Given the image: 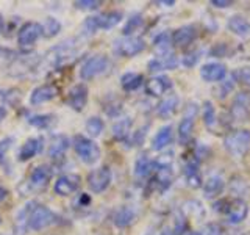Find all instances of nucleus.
<instances>
[{
	"mask_svg": "<svg viewBox=\"0 0 250 235\" xmlns=\"http://www.w3.org/2000/svg\"><path fill=\"white\" fill-rule=\"evenodd\" d=\"M180 104V99L177 94H170L166 99H163L160 102L158 108H156V112H158V116L161 118H170L177 112V107Z\"/></svg>",
	"mask_w": 250,
	"mask_h": 235,
	"instance_id": "22",
	"label": "nucleus"
},
{
	"mask_svg": "<svg viewBox=\"0 0 250 235\" xmlns=\"http://www.w3.org/2000/svg\"><path fill=\"white\" fill-rule=\"evenodd\" d=\"M249 215V206L246 201L236 199L230 204V207L227 209V221L230 224H239L242 223Z\"/></svg>",
	"mask_w": 250,
	"mask_h": 235,
	"instance_id": "15",
	"label": "nucleus"
},
{
	"mask_svg": "<svg viewBox=\"0 0 250 235\" xmlns=\"http://www.w3.org/2000/svg\"><path fill=\"white\" fill-rule=\"evenodd\" d=\"M178 61L175 55H164V57H156L148 61V70L152 72H158V70H166V69H174L177 68Z\"/></svg>",
	"mask_w": 250,
	"mask_h": 235,
	"instance_id": "18",
	"label": "nucleus"
},
{
	"mask_svg": "<svg viewBox=\"0 0 250 235\" xmlns=\"http://www.w3.org/2000/svg\"><path fill=\"white\" fill-rule=\"evenodd\" d=\"M121 21H122L121 11H108V13H102L97 16H92V18H88L83 24V28L86 35H92V33H96L97 30L113 28Z\"/></svg>",
	"mask_w": 250,
	"mask_h": 235,
	"instance_id": "3",
	"label": "nucleus"
},
{
	"mask_svg": "<svg viewBox=\"0 0 250 235\" xmlns=\"http://www.w3.org/2000/svg\"><path fill=\"white\" fill-rule=\"evenodd\" d=\"M60 223V216L45 206H35L28 212L27 226L31 231H42L45 227Z\"/></svg>",
	"mask_w": 250,
	"mask_h": 235,
	"instance_id": "2",
	"label": "nucleus"
},
{
	"mask_svg": "<svg viewBox=\"0 0 250 235\" xmlns=\"http://www.w3.org/2000/svg\"><path fill=\"white\" fill-rule=\"evenodd\" d=\"M11 144H13V138H3V140H0V164L5 162V157H6L8 151H10Z\"/></svg>",
	"mask_w": 250,
	"mask_h": 235,
	"instance_id": "40",
	"label": "nucleus"
},
{
	"mask_svg": "<svg viewBox=\"0 0 250 235\" xmlns=\"http://www.w3.org/2000/svg\"><path fill=\"white\" fill-rule=\"evenodd\" d=\"M2 30H3V16L0 14V33H2Z\"/></svg>",
	"mask_w": 250,
	"mask_h": 235,
	"instance_id": "48",
	"label": "nucleus"
},
{
	"mask_svg": "<svg viewBox=\"0 0 250 235\" xmlns=\"http://www.w3.org/2000/svg\"><path fill=\"white\" fill-rule=\"evenodd\" d=\"M67 104L72 107L75 112H82V110L88 104V86L84 83H78L72 86L67 96Z\"/></svg>",
	"mask_w": 250,
	"mask_h": 235,
	"instance_id": "11",
	"label": "nucleus"
},
{
	"mask_svg": "<svg viewBox=\"0 0 250 235\" xmlns=\"http://www.w3.org/2000/svg\"><path fill=\"white\" fill-rule=\"evenodd\" d=\"M41 144H42L41 138H28L25 143H23V146L21 147L18 160L19 162H27L30 159H33V157L39 152V149H41Z\"/></svg>",
	"mask_w": 250,
	"mask_h": 235,
	"instance_id": "19",
	"label": "nucleus"
},
{
	"mask_svg": "<svg viewBox=\"0 0 250 235\" xmlns=\"http://www.w3.org/2000/svg\"><path fill=\"white\" fill-rule=\"evenodd\" d=\"M160 235H174V232H172L170 229H164Z\"/></svg>",
	"mask_w": 250,
	"mask_h": 235,
	"instance_id": "47",
	"label": "nucleus"
},
{
	"mask_svg": "<svg viewBox=\"0 0 250 235\" xmlns=\"http://www.w3.org/2000/svg\"><path fill=\"white\" fill-rule=\"evenodd\" d=\"M224 149L234 159H241L244 157L250 147V130L241 129L230 132L229 135L224 138Z\"/></svg>",
	"mask_w": 250,
	"mask_h": 235,
	"instance_id": "1",
	"label": "nucleus"
},
{
	"mask_svg": "<svg viewBox=\"0 0 250 235\" xmlns=\"http://www.w3.org/2000/svg\"><path fill=\"white\" fill-rule=\"evenodd\" d=\"M104 129H105V124L99 116H92V118H89L88 121H86V132H88L91 137L97 138L99 135H102Z\"/></svg>",
	"mask_w": 250,
	"mask_h": 235,
	"instance_id": "32",
	"label": "nucleus"
},
{
	"mask_svg": "<svg viewBox=\"0 0 250 235\" xmlns=\"http://www.w3.org/2000/svg\"><path fill=\"white\" fill-rule=\"evenodd\" d=\"M234 80H236V74H233L230 78H227V80L222 82L221 85V90H219V97H225V96H229V93L234 88Z\"/></svg>",
	"mask_w": 250,
	"mask_h": 235,
	"instance_id": "39",
	"label": "nucleus"
},
{
	"mask_svg": "<svg viewBox=\"0 0 250 235\" xmlns=\"http://www.w3.org/2000/svg\"><path fill=\"white\" fill-rule=\"evenodd\" d=\"M188 235H202V232H191V234H188Z\"/></svg>",
	"mask_w": 250,
	"mask_h": 235,
	"instance_id": "49",
	"label": "nucleus"
},
{
	"mask_svg": "<svg viewBox=\"0 0 250 235\" xmlns=\"http://www.w3.org/2000/svg\"><path fill=\"white\" fill-rule=\"evenodd\" d=\"M200 75L205 82H219L227 77V68L222 63H207L200 68Z\"/></svg>",
	"mask_w": 250,
	"mask_h": 235,
	"instance_id": "14",
	"label": "nucleus"
},
{
	"mask_svg": "<svg viewBox=\"0 0 250 235\" xmlns=\"http://www.w3.org/2000/svg\"><path fill=\"white\" fill-rule=\"evenodd\" d=\"M199 113V107L195 104H189L185 112L183 119L180 121L178 125V140L180 143H188L192 135V130H194V122H195V116Z\"/></svg>",
	"mask_w": 250,
	"mask_h": 235,
	"instance_id": "7",
	"label": "nucleus"
},
{
	"mask_svg": "<svg viewBox=\"0 0 250 235\" xmlns=\"http://www.w3.org/2000/svg\"><path fill=\"white\" fill-rule=\"evenodd\" d=\"M170 44H172L170 36L166 31H163V33H160L153 39V49L158 53V57H164V55L170 53Z\"/></svg>",
	"mask_w": 250,
	"mask_h": 235,
	"instance_id": "29",
	"label": "nucleus"
},
{
	"mask_svg": "<svg viewBox=\"0 0 250 235\" xmlns=\"http://www.w3.org/2000/svg\"><path fill=\"white\" fill-rule=\"evenodd\" d=\"M111 169L108 166H102L94 169L91 174L88 176V185L91 188V191L94 193H104L106 188L111 184Z\"/></svg>",
	"mask_w": 250,
	"mask_h": 235,
	"instance_id": "8",
	"label": "nucleus"
},
{
	"mask_svg": "<svg viewBox=\"0 0 250 235\" xmlns=\"http://www.w3.org/2000/svg\"><path fill=\"white\" fill-rule=\"evenodd\" d=\"M144 82V77L136 72H127L121 77V85L125 91H135Z\"/></svg>",
	"mask_w": 250,
	"mask_h": 235,
	"instance_id": "30",
	"label": "nucleus"
},
{
	"mask_svg": "<svg viewBox=\"0 0 250 235\" xmlns=\"http://www.w3.org/2000/svg\"><path fill=\"white\" fill-rule=\"evenodd\" d=\"M141 25H143V16H141V14L131 16V18L128 19V22L125 24L124 30H122L124 36H130V35L133 33V31H136Z\"/></svg>",
	"mask_w": 250,
	"mask_h": 235,
	"instance_id": "36",
	"label": "nucleus"
},
{
	"mask_svg": "<svg viewBox=\"0 0 250 235\" xmlns=\"http://www.w3.org/2000/svg\"><path fill=\"white\" fill-rule=\"evenodd\" d=\"M247 104H249V97L246 93H239L236 99L233 102L231 107V115L234 118V121H246L247 118Z\"/></svg>",
	"mask_w": 250,
	"mask_h": 235,
	"instance_id": "21",
	"label": "nucleus"
},
{
	"mask_svg": "<svg viewBox=\"0 0 250 235\" xmlns=\"http://www.w3.org/2000/svg\"><path fill=\"white\" fill-rule=\"evenodd\" d=\"M42 35V25L38 22H25L19 30L18 41L21 47L33 46Z\"/></svg>",
	"mask_w": 250,
	"mask_h": 235,
	"instance_id": "9",
	"label": "nucleus"
},
{
	"mask_svg": "<svg viewBox=\"0 0 250 235\" xmlns=\"http://www.w3.org/2000/svg\"><path fill=\"white\" fill-rule=\"evenodd\" d=\"M53 122V115H33L28 118V124L36 129H45Z\"/></svg>",
	"mask_w": 250,
	"mask_h": 235,
	"instance_id": "34",
	"label": "nucleus"
},
{
	"mask_svg": "<svg viewBox=\"0 0 250 235\" xmlns=\"http://www.w3.org/2000/svg\"><path fill=\"white\" fill-rule=\"evenodd\" d=\"M58 96V88L52 83H45L35 88L31 91L30 96V104L31 105H41L45 104V102H50L52 99H55Z\"/></svg>",
	"mask_w": 250,
	"mask_h": 235,
	"instance_id": "12",
	"label": "nucleus"
},
{
	"mask_svg": "<svg viewBox=\"0 0 250 235\" xmlns=\"http://www.w3.org/2000/svg\"><path fill=\"white\" fill-rule=\"evenodd\" d=\"M109 66V60L105 55H94L89 60L84 61V65L80 69V77L83 80H91V78L104 74Z\"/></svg>",
	"mask_w": 250,
	"mask_h": 235,
	"instance_id": "6",
	"label": "nucleus"
},
{
	"mask_svg": "<svg viewBox=\"0 0 250 235\" xmlns=\"http://www.w3.org/2000/svg\"><path fill=\"white\" fill-rule=\"evenodd\" d=\"M74 5L78 10H96V8L102 5V2L100 0H77V2H74Z\"/></svg>",
	"mask_w": 250,
	"mask_h": 235,
	"instance_id": "38",
	"label": "nucleus"
},
{
	"mask_svg": "<svg viewBox=\"0 0 250 235\" xmlns=\"http://www.w3.org/2000/svg\"><path fill=\"white\" fill-rule=\"evenodd\" d=\"M5 116H6V110L3 107H0V122L5 119Z\"/></svg>",
	"mask_w": 250,
	"mask_h": 235,
	"instance_id": "46",
	"label": "nucleus"
},
{
	"mask_svg": "<svg viewBox=\"0 0 250 235\" xmlns=\"http://www.w3.org/2000/svg\"><path fill=\"white\" fill-rule=\"evenodd\" d=\"M224 188V179L219 176H211L205 184H203V194L205 198H216Z\"/></svg>",
	"mask_w": 250,
	"mask_h": 235,
	"instance_id": "27",
	"label": "nucleus"
},
{
	"mask_svg": "<svg viewBox=\"0 0 250 235\" xmlns=\"http://www.w3.org/2000/svg\"><path fill=\"white\" fill-rule=\"evenodd\" d=\"M211 6H216V8H229L233 5V2L230 0H211Z\"/></svg>",
	"mask_w": 250,
	"mask_h": 235,
	"instance_id": "43",
	"label": "nucleus"
},
{
	"mask_svg": "<svg viewBox=\"0 0 250 235\" xmlns=\"http://www.w3.org/2000/svg\"><path fill=\"white\" fill-rule=\"evenodd\" d=\"M69 149V140L64 135H58L52 140L50 147H49V155L52 159H61Z\"/></svg>",
	"mask_w": 250,
	"mask_h": 235,
	"instance_id": "25",
	"label": "nucleus"
},
{
	"mask_svg": "<svg viewBox=\"0 0 250 235\" xmlns=\"http://www.w3.org/2000/svg\"><path fill=\"white\" fill-rule=\"evenodd\" d=\"M185 177H186V184L191 188H199L202 185V174L199 171V164L197 162H189L186 163L185 166Z\"/></svg>",
	"mask_w": 250,
	"mask_h": 235,
	"instance_id": "24",
	"label": "nucleus"
},
{
	"mask_svg": "<svg viewBox=\"0 0 250 235\" xmlns=\"http://www.w3.org/2000/svg\"><path fill=\"white\" fill-rule=\"evenodd\" d=\"M236 77L242 83H246L247 86H250V66L239 69V72H236Z\"/></svg>",
	"mask_w": 250,
	"mask_h": 235,
	"instance_id": "42",
	"label": "nucleus"
},
{
	"mask_svg": "<svg viewBox=\"0 0 250 235\" xmlns=\"http://www.w3.org/2000/svg\"><path fill=\"white\" fill-rule=\"evenodd\" d=\"M146 49V41L139 36H124L114 41V52L125 58H131Z\"/></svg>",
	"mask_w": 250,
	"mask_h": 235,
	"instance_id": "5",
	"label": "nucleus"
},
{
	"mask_svg": "<svg viewBox=\"0 0 250 235\" xmlns=\"http://www.w3.org/2000/svg\"><path fill=\"white\" fill-rule=\"evenodd\" d=\"M135 218H136L135 210L130 209V207H121V209H117L114 216H113L114 224L117 227H128L133 221H135Z\"/></svg>",
	"mask_w": 250,
	"mask_h": 235,
	"instance_id": "26",
	"label": "nucleus"
},
{
	"mask_svg": "<svg viewBox=\"0 0 250 235\" xmlns=\"http://www.w3.org/2000/svg\"><path fill=\"white\" fill-rule=\"evenodd\" d=\"M195 36H197V31H195V27L192 25H183L177 28L174 33H172V44H175L178 47H185L189 46Z\"/></svg>",
	"mask_w": 250,
	"mask_h": 235,
	"instance_id": "16",
	"label": "nucleus"
},
{
	"mask_svg": "<svg viewBox=\"0 0 250 235\" xmlns=\"http://www.w3.org/2000/svg\"><path fill=\"white\" fill-rule=\"evenodd\" d=\"M74 149L80 160L86 164H94L100 159V147L96 144V141L86 138L83 135L74 137Z\"/></svg>",
	"mask_w": 250,
	"mask_h": 235,
	"instance_id": "4",
	"label": "nucleus"
},
{
	"mask_svg": "<svg viewBox=\"0 0 250 235\" xmlns=\"http://www.w3.org/2000/svg\"><path fill=\"white\" fill-rule=\"evenodd\" d=\"M199 58H200V52H191L183 57V65L186 68H192L195 66V63L199 61Z\"/></svg>",
	"mask_w": 250,
	"mask_h": 235,
	"instance_id": "41",
	"label": "nucleus"
},
{
	"mask_svg": "<svg viewBox=\"0 0 250 235\" xmlns=\"http://www.w3.org/2000/svg\"><path fill=\"white\" fill-rule=\"evenodd\" d=\"M172 88V80L166 75H156L152 77L150 80L146 83V91L148 96H153V97H158L163 96L164 93L169 91Z\"/></svg>",
	"mask_w": 250,
	"mask_h": 235,
	"instance_id": "13",
	"label": "nucleus"
},
{
	"mask_svg": "<svg viewBox=\"0 0 250 235\" xmlns=\"http://www.w3.org/2000/svg\"><path fill=\"white\" fill-rule=\"evenodd\" d=\"M52 177V169L47 164H39L30 174V185L33 188H42L49 184Z\"/></svg>",
	"mask_w": 250,
	"mask_h": 235,
	"instance_id": "17",
	"label": "nucleus"
},
{
	"mask_svg": "<svg viewBox=\"0 0 250 235\" xmlns=\"http://www.w3.org/2000/svg\"><path fill=\"white\" fill-rule=\"evenodd\" d=\"M156 182L161 187V190H166L172 182V171L170 166H158V174H156Z\"/></svg>",
	"mask_w": 250,
	"mask_h": 235,
	"instance_id": "35",
	"label": "nucleus"
},
{
	"mask_svg": "<svg viewBox=\"0 0 250 235\" xmlns=\"http://www.w3.org/2000/svg\"><path fill=\"white\" fill-rule=\"evenodd\" d=\"M208 235H224V231L217 224H208Z\"/></svg>",
	"mask_w": 250,
	"mask_h": 235,
	"instance_id": "44",
	"label": "nucleus"
},
{
	"mask_svg": "<svg viewBox=\"0 0 250 235\" xmlns=\"http://www.w3.org/2000/svg\"><path fill=\"white\" fill-rule=\"evenodd\" d=\"M82 179L77 174H64L57 179V182L53 185V190L60 196H70L74 194L78 188H80Z\"/></svg>",
	"mask_w": 250,
	"mask_h": 235,
	"instance_id": "10",
	"label": "nucleus"
},
{
	"mask_svg": "<svg viewBox=\"0 0 250 235\" xmlns=\"http://www.w3.org/2000/svg\"><path fill=\"white\" fill-rule=\"evenodd\" d=\"M0 224H2V218H0Z\"/></svg>",
	"mask_w": 250,
	"mask_h": 235,
	"instance_id": "50",
	"label": "nucleus"
},
{
	"mask_svg": "<svg viewBox=\"0 0 250 235\" xmlns=\"http://www.w3.org/2000/svg\"><path fill=\"white\" fill-rule=\"evenodd\" d=\"M155 168V162H152L148 159L147 154H141L138 155V159L135 162V174L138 177H146L152 172V169Z\"/></svg>",
	"mask_w": 250,
	"mask_h": 235,
	"instance_id": "28",
	"label": "nucleus"
},
{
	"mask_svg": "<svg viewBox=\"0 0 250 235\" xmlns=\"http://www.w3.org/2000/svg\"><path fill=\"white\" fill-rule=\"evenodd\" d=\"M227 25H229V30L231 33L238 35V36H247L250 33V22L239 14L231 16L229 22H227Z\"/></svg>",
	"mask_w": 250,
	"mask_h": 235,
	"instance_id": "20",
	"label": "nucleus"
},
{
	"mask_svg": "<svg viewBox=\"0 0 250 235\" xmlns=\"http://www.w3.org/2000/svg\"><path fill=\"white\" fill-rule=\"evenodd\" d=\"M60 30H61V24H60L58 19H55V18H47L45 19L44 25H42V35L45 38L57 36L60 33Z\"/></svg>",
	"mask_w": 250,
	"mask_h": 235,
	"instance_id": "33",
	"label": "nucleus"
},
{
	"mask_svg": "<svg viewBox=\"0 0 250 235\" xmlns=\"http://www.w3.org/2000/svg\"><path fill=\"white\" fill-rule=\"evenodd\" d=\"M130 129H131V119L130 118H124V119L117 121L113 127V135L116 140H125L128 137L130 133Z\"/></svg>",
	"mask_w": 250,
	"mask_h": 235,
	"instance_id": "31",
	"label": "nucleus"
},
{
	"mask_svg": "<svg viewBox=\"0 0 250 235\" xmlns=\"http://www.w3.org/2000/svg\"><path fill=\"white\" fill-rule=\"evenodd\" d=\"M241 235H246V234H241Z\"/></svg>",
	"mask_w": 250,
	"mask_h": 235,
	"instance_id": "51",
	"label": "nucleus"
},
{
	"mask_svg": "<svg viewBox=\"0 0 250 235\" xmlns=\"http://www.w3.org/2000/svg\"><path fill=\"white\" fill-rule=\"evenodd\" d=\"M203 122L207 124V127H213L216 122V112L209 100H207L205 104H203Z\"/></svg>",
	"mask_w": 250,
	"mask_h": 235,
	"instance_id": "37",
	"label": "nucleus"
},
{
	"mask_svg": "<svg viewBox=\"0 0 250 235\" xmlns=\"http://www.w3.org/2000/svg\"><path fill=\"white\" fill-rule=\"evenodd\" d=\"M6 198H8V190L3 185H0V202H3Z\"/></svg>",
	"mask_w": 250,
	"mask_h": 235,
	"instance_id": "45",
	"label": "nucleus"
},
{
	"mask_svg": "<svg viewBox=\"0 0 250 235\" xmlns=\"http://www.w3.org/2000/svg\"><path fill=\"white\" fill-rule=\"evenodd\" d=\"M170 141H172V125H164L153 137L152 149L153 151H163L167 144H170Z\"/></svg>",
	"mask_w": 250,
	"mask_h": 235,
	"instance_id": "23",
	"label": "nucleus"
}]
</instances>
